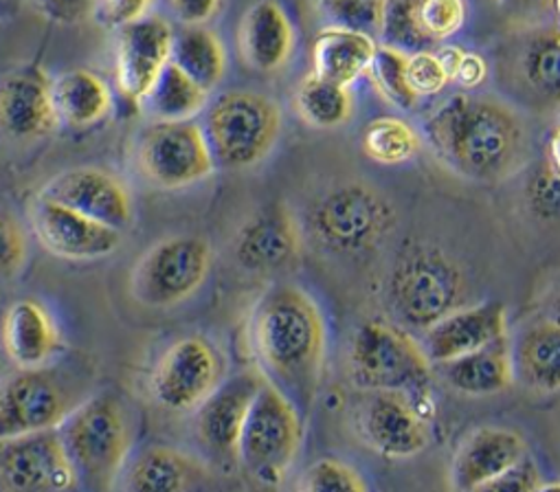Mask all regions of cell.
<instances>
[{"label": "cell", "instance_id": "cell-34", "mask_svg": "<svg viewBox=\"0 0 560 492\" xmlns=\"http://www.w3.org/2000/svg\"><path fill=\"white\" fill-rule=\"evenodd\" d=\"M422 148V134L400 117L372 119L363 132V152L381 165L411 161Z\"/></svg>", "mask_w": 560, "mask_h": 492}, {"label": "cell", "instance_id": "cell-21", "mask_svg": "<svg viewBox=\"0 0 560 492\" xmlns=\"http://www.w3.org/2000/svg\"><path fill=\"white\" fill-rule=\"evenodd\" d=\"M527 457L529 446L518 431L501 424L477 426L466 433L453 450L448 485L453 492H472Z\"/></svg>", "mask_w": 560, "mask_h": 492}, {"label": "cell", "instance_id": "cell-27", "mask_svg": "<svg viewBox=\"0 0 560 492\" xmlns=\"http://www.w3.org/2000/svg\"><path fill=\"white\" fill-rule=\"evenodd\" d=\"M295 45V25L279 3L264 0L244 12L237 27V47L242 60L255 73L270 75L282 71L291 62Z\"/></svg>", "mask_w": 560, "mask_h": 492}, {"label": "cell", "instance_id": "cell-18", "mask_svg": "<svg viewBox=\"0 0 560 492\" xmlns=\"http://www.w3.org/2000/svg\"><path fill=\"white\" fill-rule=\"evenodd\" d=\"M40 198L65 204L119 233L135 222V200L126 183L102 167H71L49 178Z\"/></svg>", "mask_w": 560, "mask_h": 492}, {"label": "cell", "instance_id": "cell-36", "mask_svg": "<svg viewBox=\"0 0 560 492\" xmlns=\"http://www.w3.org/2000/svg\"><path fill=\"white\" fill-rule=\"evenodd\" d=\"M378 40L383 47L402 51L407 56L433 51L435 47L420 25L418 0H396V3L385 5V21Z\"/></svg>", "mask_w": 560, "mask_h": 492}, {"label": "cell", "instance_id": "cell-19", "mask_svg": "<svg viewBox=\"0 0 560 492\" xmlns=\"http://www.w3.org/2000/svg\"><path fill=\"white\" fill-rule=\"evenodd\" d=\"M174 30L161 14H150L139 23L117 32L115 78L119 93L135 106L143 102L154 82L172 62Z\"/></svg>", "mask_w": 560, "mask_h": 492}, {"label": "cell", "instance_id": "cell-5", "mask_svg": "<svg viewBox=\"0 0 560 492\" xmlns=\"http://www.w3.org/2000/svg\"><path fill=\"white\" fill-rule=\"evenodd\" d=\"M468 297L464 267L442 246L422 239L405 246L387 278V302L396 324L418 335L468 306Z\"/></svg>", "mask_w": 560, "mask_h": 492}, {"label": "cell", "instance_id": "cell-50", "mask_svg": "<svg viewBox=\"0 0 560 492\" xmlns=\"http://www.w3.org/2000/svg\"><path fill=\"white\" fill-rule=\"evenodd\" d=\"M538 492H560V479H553V481H542Z\"/></svg>", "mask_w": 560, "mask_h": 492}, {"label": "cell", "instance_id": "cell-28", "mask_svg": "<svg viewBox=\"0 0 560 492\" xmlns=\"http://www.w3.org/2000/svg\"><path fill=\"white\" fill-rule=\"evenodd\" d=\"M435 376L455 394L486 398L508 391L514 385L510 339L468 356L435 365Z\"/></svg>", "mask_w": 560, "mask_h": 492}, {"label": "cell", "instance_id": "cell-26", "mask_svg": "<svg viewBox=\"0 0 560 492\" xmlns=\"http://www.w3.org/2000/svg\"><path fill=\"white\" fill-rule=\"evenodd\" d=\"M514 383L529 394H560V321L545 315L510 332Z\"/></svg>", "mask_w": 560, "mask_h": 492}, {"label": "cell", "instance_id": "cell-42", "mask_svg": "<svg viewBox=\"0 0 560 492\" xmlns=\"http://www.w3.org/2000/svg\"><path fill=\"white\" fill-rule=\"evenodd\" d=\"M407 80H409L411 91L420 99L438 95L451 84V80H448L446 71L442 69L435 51H422V54L409 56V60H407Z\"/></svg>", "mask_w": 560, "mask_h": 492}, {"label": "cell", "instance_id": "cell-49", "mask_svg": "<svg viewBox=\"0 0 560 492\" xmlns=\"http://www.w3.org/2000/svg\"><path fill=\"white\" fill-rule=\"evenodd\" d=\"M547 315L560 321V289H558V291L553 293V297L549 300V306H547Z\"/></svg>", "mask_w": 560, "mask_h": 492}, {"label": "cell", "instance_id": "cell-40", "mask_svg": "<svg viewBox=\"0 0 560 492\" xmlns=\"http://www.w3.org/2000/svg\"><path fill=\"white\" fill-rule=\"evenodd\" d=\"M525 202L540 222H560V174L547 163L536 167L525 185Z\"/></svg>", "mask_w": 560, "mask_h": 492}, {"label": "cell", "instance_id": "cell-33", "mask_svg": "<svg viewBox=\"0 0 560 492\" xmlns=\"http://www.w3.org/2000/svg\"><path fill=\"white\" fill-rule=\"evenodd\" d=\"M295 108L311 128L337 130L354 117V95L350 89L311 73L295 91Z\"/></svg>", "mask_w": 560, "mask_h": 492}, {"label": "cell", "instance_id": "cell-7", "mask_svg": "<svg viewBox=\"0 0 560 492\" xmlns=\"http://www.w3.org/2000/svg\"><path fill=\"white\" fill-rule=\"evenodd\" d=\"M284 115L279 104L253 91H229L209 102L202 130L213 161L222 169L259 165L282 134Z\"/></svg>", "mask_w": 560, "mask_h": 492}, {"label": "cell", "instance_id": "cell-14", "mask_svg": "<svg viewBox=\"0 0 560 492\" xmlns=\"http://www.w3.org/2000/svg\"><path fill=\"white\" fill-rule=\"evenodd\" d=\"M361 442L385 459H413L431 444L429 418L396 391L363 394L354 411Z\"/></svg>", "mask_w": 560, "mask_h": 492}, {"label": "cell", "instance_id": "cell-30", "mask_svg": "<svg viewBox=\"0 0 560 492\" xmlns=\"http://www.w3.org/2000/svg\"><path fill=\"white\" fill-rule=\"evenodd\" d=\"M51 93L58 124L71 130H89L113 110L110 86L89 69H71L58 75Z\"/></svg>", "mask_w": 560, "mask_h": 492}, {"label": "cell", "instance_id": "cell-46", "mask_svg": "<svg viewBox=\"0 0 560 492\" xmlns=\"http://www.w3.org/2000/svg\"><path fill=\"white\" fill-rule=\"evenodd\" d=\"M488 75H490V65L486 62V58L475 51H466L453 84H457L464 93H475L477 89H481Z\"/></svg>", "mask_w": 560, "mask_h": 492}, {"label": "cell", "instance_id": "cell-6", "mask_svg": "<svg viewBox=\"0 0 560 492\" xmlns=\"http://www.w3.org/2000/svg\"><path fill=\"white\" fill-rule=\"evenodd\" d=\"M93 394L82 374L58 363L43 370H16L0 380V444L58 431Z\"/></svg>", "mask_w": 560, "mask_h": 492}, {"label": "cell", "instance_id": "cell-10", "mask_svg": "<svg viewBox=\"0 0 560 492\" xmlns=\"http://www.w3.org/2000/svg\"><path fill=\"white\" fill-rule=\"evenodd\" d=\"M503 97L523 113H560V25H536L514 34L497 56Z\"/></svg>", "mask_w": 560, "mask_h": 492}, {"label": "cell", "instance_id": "cell-20", "mask_svg": "<svg viewBox=\"0 0 560 492\" xmlns=\"http://www.w3.org/2000/svg\"><path fill=\"white\" fill-rule=\"evenodd\" d=\"M302 254V231L293 211L275 202L242 222L233 239V258L248 273L291 269Z\"/></svg>", "mask_w": 560, "mask_h": 492}, {"label": "cell", "instance_id": "cell-35", "mask_svg": "<svg viewBox=\"0 0 560 492\" xmlns=\"http://www.w3.org/2000/svg\"><path fill=\"white\" fill-rule=\"evenodd\" d=\"M298 492H372L365 475L341 457H317L298 477Z\"/></svg>", "mask_w": 560, "mask_h": 492}, {"label": "cell", "instance_id": "cell-45", "mask_svg": "<svg viewBox=\"0 0 560 492\" xmlns=\"http://www.w3.org/2000/svg\"><path fill=\"white\" fill-rule=\"evenodd\" d=\"M222 5L215 0H174L167 3V14H172L183 27H207L218 14Z\"/></svg>", "mask_w": 560, "mask_h": 492}, {"label": "cell", "instance_id": "cell-8", "mask_svg": "<svg viewBox=\"0 0 560 492\" xmlns=\"http://www.w3.org/2000/svg\"><path fill=\"white\" fill-rule=\"evenodd\" d=\"M306 415L270 383H261L237 446V466L257 483L282 485L302 457Z\"/></svg>", "mask_w": 560, "mask_h": 492}, {"label": "cell", "instance_id": "cell-44", "mask_svg": "<svg viewBox=\"0 0 560 492\" xmlns=\"http://www.w3.org/2000/svg\"><path fill=\"white\" fill-rule=\"evenodd\" d=\"M542 481L545 479H542L540 466L529 455L527 459H523L512 470H508L501 477L475 488L472 492H538Z\"/></svg>", "mask_w": 560, "mask_h": 492}, {"label": "cell", "instance_id": "cell-23", "mask_svg": "<svg viewBox=\"0 0 560 492\" xmlns=\"http://www.w3.org/2000/svg\"><path fill=\"white\" fill-rule=\"evenodd\" d=\"M54 80L27 65L0 78V130L16 141H36L60 124L54 108Z\"/></svg>", "mask_w": 560, "mask_h": 492}, {"label": "cell", "instance_id": "cell-48", "mask_svg": "<svg viewBox=\"0 0 560 492\" xmlns=\"http://www.w3.org/2000/svg\"><path fill=\"white\" fill-rule=\"evenodd\" d=\"M556 174H560V124L558 128L553 130V134L549 137V143H547V161H545Z\"/></svg>", "mask_w": 560, "mask_h": 492}, {"label": "cell", "instance_id": "cell-17", "mask_svg": "<svg viewBox=\"0 0 560 492\" xmlns=\"http://www.w3.org/2000/svg\"><path fill=\"white\" fill-rule=\"evenodd\" d=\"M264 376L253 367L229 376L220 389L194 413V435L215 464H237L242 429Z\"/></svg>", "mask_w": 560, "mask_h": 492}, {"label": "cell", "instance_id": "cell-37", "mask_svg": "<svg viewBox=\"0 0 560 492\" xmlns=\"http://www.w3.org/2000/svg\"><path fill=\"white\" fill-rule=\"evenodd\" d=\"M407 60H409L407 54L378 45L376 58H374L368 75L372 78V82H374L376 91L383 95V99L389 102L394 108L416 110V106L422 99L409 86Z\"/></svg>", "mask_w": 560, "mask_h": 492}, {"label": "cell", "instance_id": "cell-24", "mask_svg": "<svg viewBox=\"0 0 560 492\" xmlns=\"http://www.w3.org/2000/svg\"><path fill=\"white\" fill-rule=\"evenodd\" d=\"M213 472L198 455L170 444L137 448L124 468L117 492H207Z\"/></svg>", "mask_w": 560, "mask_h": 492}, {"label": "cell", "instance_id": "cell-25", "mask_svg": "<svg viewBox=\"0 0 560 492\" xmlns=\"http://www.w3.org/2000/svg\"><path fill=\"white\" fill-rule=\"evenodd\" d=\"M0 341L16 370H43L65 354L56 317L36 300H16L3 317Z\"/></svg>", "mask_w": 560, "mask_h": 492}, {"label": "cell", "instance_id": "cell-32", "mask_svg": "<svg viewBox=\"0 0 560 492\" xmlns=\"http://www.w3.org/2000/svg\"><path fill=\"white\" fill-rule=\"evenodd\" d=\"M172 65L211 95L226 75V51L213 30L183 27L174 32Z\"/></svg>", "mask_w": 560, "mask_h": 492}, {"label": "cell", "instance_id": "cell-43", "mask_svg": "<svg viewBox=\"0 0 560 492\" xmlns=\"http://www.w3.org/2000/svg\"><path fill=\"white\" fill-rule=\"evenodd\" d=\"M154 12L152 3H141V0H106V3H93L89 16L104 30L121 32L141 19Z\"/></svg>", "mask_w": 560, "mask_h": 492}, {"label": "cell", "instance_id": "cell-4", "mask_svg": "<svg viewBox=\"0 0 560 492\" xmlns=\"http://www.w3.org/2000/svg\"><path fill=\"white\" fill-rule=\"evenodd\" d=\"M82 492H117L135 453V411L113 389L89 396L58 429Z\"/></svg>", "mask_w": 560, "mask_h": 492}, {"label": "cell", "instance_id": "cell-16", "mask_svg": "<svg viewBox=\"0 0 560 492\" xmlns=\"http://www.w3.org/2000/svg\"><path fill=\"white\" fill-rule=\"evenodd\" d=\"M30 222L43 249L67 262L106 260L124 239V233L40 196L30 207Z\"/></svg>", "mask_w": 560, "mask_h": 492}, {"label": "cell", "instance_id": "cell-2", "mask_svg": "<svg viewBox=\"0 0 560 492\" xmlns=\"http://www.w3.org/2000/svg\"><path fill=\"white\" fill-rule=\"evenodd\" d=\"M248 345L264 380L306 415L328 363V321L317 300L298 284H272L250 311Z\"/></svg>", "mask_w": 560, "mask_h": 492}, {"label": "cell", "instance_id": "cell-9", "mask_svg": "<svg viewBox=\"0 0 560 492\" xmlns=\"http://www.w3.org/2000/svg\"><path fill=\"white\" fill-rule=\"evenodd\" d=\"M394 202L374 185L350 180L328 189L311 211V231L324 249L339 256L368 254L394 231Z\"/></svg>", "mask_w": 560, "mask_h": 492}, {"label": "cell", "instance_id": "cell-12", "mask_svg": "<svg viewBox=\"0 0 560 492\" xmlns=\"http://www.w3.org/2000/svg\"><path fill=\"white\" fill-rule=\"evenodd\" d=\"M226 361L207 337L170 343L150 374L152 400L167 413L194 415L226 380Z\"/></svg>", "mask_w": 560, "mask_h": 492}, {"label": "cell", "instance_id": "cell-31", "mask_svg": "<svg viewBox=\"0 0 560 492\" xmlns=\"http://www.w3.org/2000/svg\"><path fill=\"white\" fill-rule=\"evenodd\" d=\"M207 106L209 93L170 62L139 104V110L150 119V124H180L196 121Z\"/></svg>", "mask_w": 560, "mask_h": 492}, {"label": "cell", "instance_id": "cell-3", "mask_svg": "<svg viewBox=\"0 0 560 492\" xmlns=\"http://www.w3.org/2000/svg\"><path fill=\"white\" fill-rule=\"evenodd\" d=\"M346 372L363 394H405L427 418L433 413V363L424 354L420 339L396 321H361L346 348Z\"/></svg>", "mask_w": 560, "mask_h": 492}, {"label": "cell", "instance_id": "cell-22", "mask_svg": "<svg viewBox=\"0 0 560 492\" xmlns=\"http://www.w3.org/2000/svg\"><path fill=\"white\" fill-rule=\"evenodd\" d=\"M418 339L433 367L468 356L510 339L508 308L501 302L468 304L440 319Z\"/></svg>", "mask_w": 560, "mask_h": 492}, {"label": "cell", "instance_id": "cell-41", "mask_svg": "<svg viewBox=\"0 0 560 492\" xmlns=\"http://www.w3.org/2000/svg\"><path fill=\"white\" fill-rule=\"evenodd\" d=\"M27 237L16 220L0 213V280L16 278L27 265Z\"/></svg>", "mask_w": 560, "mask_h": 492}, {"label": "cell", "instance_id": "cell-29", "mask_svg": "<svg viewBox=\"0 0 560 492\" xmlns=\"http://www.w3.org/2000/svg\"><path fill=\"white\" fill-rule=\"evenodd\" d=\"M378 43L370 36L326 27L313 45V73L326 82L350 89L370 73Z\"/></svg>", "mask_w": 560, "mask_h": 492}, {"label": "cell", "instance_id": "cell-13", "mask_svg": "<svg viewBox=\"0 0 560 492\" xmlns=\"http://www.w3.org/2000/svg\"><path fill=\"white\" fill-rule=\"evenodd\" d=\"M135 165L148 185L165 191L202 183L218 169L198 121L145 126L135 141Z\"/></svg>", "mask_w": 560, "mask_h": 492}, {"label": "cell", "instance_id": "cell-39", "mask_svg": "<svg viewBox=\"0 0 560 492\" xmlns=\"http://www.w3.org/2000/svg\"><path fill=\"white\" fill-rule=\"evenodd\" d=\"M418 19L427 38L438 47L462 32L468 10L462 0H418Z\"/></svg>", "mask_w": 560, "mask_h": 492}, {"label": "cell", "instance_id": "cell-11", "mask_svg": "<svg viewBox=\"0 0 560 492\" xmlns=\"http://www.w3.org/2000/svg\"><path fill=\"white\" fill-rule=\"evenodd\" d=\"M213 246L202 235H170L152 244L130 273L132 297L154 311L189 302L207 282Z\"/></svg>", "mask_w": 560, "mask_h": 492}, {"label": "cell", "instance_id": "cell-38", "mask_svg": "<svg viewBox=\"0 0 560 492\" xmlns=\"http://www.w3.org/2000/svg\"><path fill=\"white\" fill-rule=\"evenodd\" d=\"M385 5L383 0H328V3H319L317 10L328 19L330 27L376 40L383 32Z\"/></svg>", "mask_w": 560, "mask_h": 492}, {"label": "cell", "instance_id": "cell-51", "mask_svg": "<svg viewBox=\"0 0 560 492\" xmlns=\"http://www.w3.org/2000/svg\"><path fill=\"white\" fill-rule=\"evenodd\" d=\"M553 12H556V19H558V23H560V0L553 5Z\"/></svg>", "mask_w": 560, "mask_h": 492}, {"label": "cell", "instance_id": "cell-47", "mask_svg": "<svg viewBox=\"0 0 560 492\" xmlns=\"http://www.w3.org/2000/svg\"><path fill=\"white\" fill-rule=\"evenodd\" d=\"M435 54H438V60H440L442 69L446 71V75H448V80H451V84H453V80H455V75H457V69H459L462 58H464L466 51H464L462 47H455V45H444V47H440Z\"/></svg>", "mask_w": 560, "mask_h": 492}, {"label": "cell", "instance_id": "cell-15", "mask_svg": "<svg viewBox=\"0 0 560 492\" xmlns=\"http://www.w3.org/2000/svg\"><path fill=\"white\" fill-rule=\"evenodd\" d=\"M0 485L5 492H82L60 431L0 444Z\"/></svg>", "mask_w": 560, "mask_h": 492}, {"label": "cell", "instance_id": "cell-1", "mask_svg": "<svg viewBox=\"0 0 560 492\" xmlns=\"http://www.w3.org/2000/svg\"><path fill=\"white\" fill-rule=\"evenodd\" d=\"M422 134L453 174L481 185L523 172L532 156V132L521 108L499 93H455L424 119Z\"/></svg>", "mask_w": 560, "mask_h": 492}]
</instances>
